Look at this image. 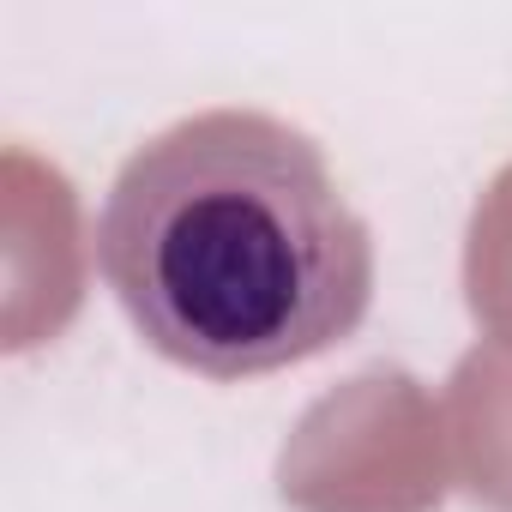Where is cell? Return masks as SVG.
Here are the masks:
<instances>
[{"instance_id": "1", "label": "cell", "mask_w": 512, "mask_h": 512, "mask_svg": "<svg viewBox=\"0 0 512 512\" xmlns=\"http://www.w3.org/2000/svg\"><path fill=\"white\" fill-rule=\"evenodd\" d=\"M97 266L133 332L205 380L344 344L374 302V235L326 151L266 109H205L145 139L103 205Z\"/></svg>"}, {"instance_id": "2", "label": "cell", "mask_w": 512, "mask_h": 512, "mask_svg": "<svg viewBox=\"0 0 512 512\" xmlns=\"http://www.w3.org/2000/svg\"><path fill=\"white\" fill-rule=\"evenodd\" d=\"M452 482L446 416L404 368H362L314 398L278 452L290 512H440Z\"/></svg>"}, {"instance_id": "3", "label": "cell", "mask_w": 512, "mask_h": 512, "mask_svg": "<svg viewBox=\"0 0 512 512\" xmlns=\"http://www.w3.org/2000/svg\"><path fill=\"white\" fill-rule=\"evenodd\" d=\"M85 302L79 199L25 145L7 151V350L61 338Z\"/></svg>"}, {"instance_id": "4", "label": "cell", "mask_w": 512, "mask_h": 512, "mask_svg": "<svg viewBox=\"0 0 512 512\" xmlns=\"http://www.w3.org/2000/svg\"><path fill=\"white\" fill-rule=\"evenodd\" d=\"M440 416H446L458 488L488 512H512V344L506 338H482L476 350L458 356Z\"/></svg>"}, {"instance_id": "5", "label": "cell", "mask_w": 512, "mask_h": 512, "mask_svg": "<svg viewBox=\"0 0 512 512\" xmlns=\"http://www.w3.org/2000/svg\"><path fill=\"white\" fill-rule=\"evenodd\" d=\"M464 302L488 338L512 344V163L482 187L464 229Z\"/></svg>"}]
</instances>
